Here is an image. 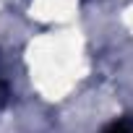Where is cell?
<instances>
[{
  "instance_id": "1",
  "label": "cell",
  "mask_w": 133,
  "mask_h": 133,
  "mask_svg": "<svg viewBox=\"0 0 133 133\" xmlns=\"http://www.w3.org/2000/svg\"><path fill=\"white\" fill-rule=\"evenodd\" d=\"M104 133H133V123H128V120H117V123H112Z\"/></svg>"
}]
</instances>
